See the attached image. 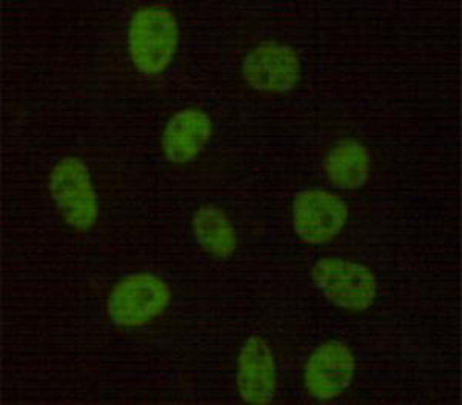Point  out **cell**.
I'll return each mask as SVG.
<instances>
[{
    "instance_id": "6da1fadb",
    "label": "cell",
    "mask_w": 462,
    "mask_h": 405,
    "mask_svg": "<svg viewBox=\"0 0 462 405\" xmlns=\"http://www.w3.org/2000/svg\"><path fill=\"white\" fill-rule=\"evenodd\" d=\"M179 43L178 21L165 6H143L128 27V53L137 71L154 76L173 60Z\"/></svg>"
},
{
    "instance_id": "7a4b0ae2",
    "label": "cell",
    "mask_w": 462,
    "mask_h": 405,
    "mask_svg": "<svg viewBox=\"0 0 462 405\" xmlns=\"http://www.w3.org/2000/svg\"><path fill=\"white\" fill-rule=\"evenodd\" d=\"M50 189L63 221L76 232H88L99 219V202L88 167L79 158H63L50 174Z\"/></svg>"
},
{
    "instance_id": "3957f363",
    "label": "cell",
    "mask_w": 462,
    "mask_h": 405,
    "mask_svg": "<svg viewBox=\"0 0 462 405\" xmlns=\"http://www.w3.org/2000/svg\"><path fill=\"white\" fill-rule=\"evenodd\" d=\"M311 278L324 298L344 310H367L378 295L374 272L346 259H319L311 270Z\"/></svg>"
},
{
    "instance_id": "277c9868",
    "label": "cell",
    "mask_w": 462,
    "mask_h": 405,
    "mask_svg": "<svg viewBox=\"0 0 462 405\" xmlns=\"http://www.w3.org/2000/svg\"><path fill=\"white\" fill-rule=\"evenodd\" d=\"M171 302L170 285L152 273L126 276L111 290L108 315L116 326L143 327L167 310Z\"/></svg>"
},
{
    "instance_id": "5b68a950",
    "label": "cell",
    "mask_w": 462,
    "mask_h": 405,
    "mask_svg": "<svg viewBox=\"0 0 462 405\" xmlns=\"http://www.w3.org/2000/svg\"><path fill=\"white\" fill-rule=\"evenodd\" d=\"M348 219V207L327 189L300 191L293 202V228L300 241L310 245L328 244L341 235Z\"/></svg>"
},
{
    "instance_id": "8992f818",
    "label": "cell",
    "mask_w": 462,
    "mask_h": 405,
    "mask_svg": "<svg viewBox=\"0 0 462 405\" xmlns=\"http://www.w3.org/2000/svg\"><path fill=\"white\" fill-rule=\"evenodd\" d=\"M242 76L253 90L285 93L300 82V54L282 43H259L242 63Z\"/></svg>"
},
{
    "instance_id": "52a82bcc",
    "label": "cell",
    "mask_w": 462,
    "mask_h": 405,
    "mask_svg": "<svg viewBox=\"0 0 462 405\" xmlns=\"http://www.w3.org/2000/svg\"><path fill=\"white\" fill-rule=\"evenodd\" d=\"M356 359L341 341H330L316 348L304 370L305 389L315 400H330L352 385Z\"/></svg>"
},
{
    "instance_id": "ba28073f",
    "label": "cell",
    "mask_w": 462,
    "mask_h": 405,
    "mask_svg": "<svg viewBox=\"0 0 462 405\" xmlns=\"http://www.w3.org/2000/svg\"><path fill=\"white\" fill-rule=\"evenodd\" d=\"M237 391L247 404L273 402L278 389L273 348L263 336L253 335L242 345L237 358Z\"/></svg>"
},
{
    "instance_id": "9c48e42d",
    "label": "cell",
    "mask_w": 462,
    "mask_h": 405,
    "mask_svg": "<svg viewBox=\"0 0 462 405\" xmlns=\"http://www.w3.org/2000/svg\"><path fill=\"white\" fill-rule=\"evenodd\" d=\"M211 134L213 122L207 113L195 108L179 111L165 126L163 154L170 162H191L210 143Z\"/></svg>"
},
{
    "instance_id": "30bf717a",
    "label": "cell",
    "mask_w": 462,
    "mask_h": 405,
    "mask_svg": "<svg viewBox=\"0 0 462 405\" xmlns=\"http://www.w3.org/2000/svg\"><path fill=\"white\" fill-rule=\"evenodd\" d=\"M372 167L370 152L355 139H344L331 148L324 159V171L337 189H361Z\"/></svg>"
},
{
    "instance_id": "8fae6325",
    "label": "cell",
    "mask_w": 462,
    "mask_h": 405,
    "mask_svg": "<svg viewBox=\"0 0 462 405\" xmlns=\"http://www.w3.org/2000/svg\"><path fill=\"white\" fill-rule=\"evenodd\" d=\"M191 226L200 248L213 258H231L236 253V230L217 207H200L193 216Z\"/></svg>"
}]
</instances>
